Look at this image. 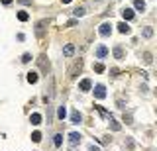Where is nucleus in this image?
Wrapping results in <instances>:
<instances>
[{
	"label": "nucleus",
	"mask_w": 157,
	"mask_h": 151,
	"mask_svg": "<svg viewBox=\"0 0 157 151\" xmlns=\"http://www.w3.org/2000/svg\"><path fill=\"white\" fill-rule=\"evenodd\" d=\"M81 137L83 136L79 132H71V133H69V147H71V149H75V147L81 143Z\"/></svg>",
	"instance_id": "f257e3e1"
},
{
	"label": "nucleus",
	"mask_w": 157,
	"mask_h": 151,
	"mask_svg": "<svg viewBox=\"0 0 157 151\" xmlns=\"http://www.w3.org/2000/svg\"><path fill=\"white\" fill-rule=\"evenodd\" d=\"M45 26H47V20H39L38 24H35V35H38V38H43V33H45Z\"/></svg>",
	"instance_id": "f03ea898"
},
{
	"label": "nucleus",
	"mask_w": 157,
	"mask_h": 151,
	"mask_svg": "<svg viewBox=\"0 0 157 151\" xmlns=\"http://www.w3.org/2000/svg\"><path fill=\"white\" fill-rule=\"evenodd\" d=\"M98 33H100V35H102V38H108L110 33H112V24H108V22H104V24L100 26Z\"/></svg>",
	"instance_id": "7ed1b4c3"
},
{
	"label": "nucleus",
	"mask_w": 157,
	"mask_h": 151,
	"mask_svg": "<svg viewBox=\"0 0 157 151\" xmlns=\"http://www.w3.org/2000/svg\"><path fill=\"white\" fill-rule=\"evenodd\" d=\"M91 88H92V80H91V79L81 80V85H79V90H81V92H88Z\"/></svg>",
	"instance_id": "20e7f679"
},
{
	"label": "nucleus",
	"mask_w": 157,
	"mask_h": 151,
	"mask_svg": "<svg viewBox=\"0 0 157 151\" xmlns=\"http://www.w3.org/2000/svg\"><path fill=\"white\" fill-rule=\"evenodd\" d=\"M94 96H96V98H100V100L106 96V88H104V85H96V86H94Z\"/></svg>",
	"instance_id": "39448f33"
},
{
	"label": "nucleus",
	"mask_w": 157,
	"mask_h": 151,
	"mask_svg": "<svg viewBox=\"0 0 157 151\" xmlns=\"http://www.w3.org/2000/svg\"><path fill=\"white\" fill-rule=\"evenodd\" d=\"M106 55H108V49H106V45H98V47H96V59H104Z\"/></svg>",
	"instance_id": "423d86ee"
},
{
	"label": "nucleus",
	"mask_w": 157,
	"mask_h": 151,
	"mask_svg": "<svg viewBox=\"0 0 157 151\" xmlns=\"http://www.w3.org/2000/svg\"><path fill=\"white\" fill-rule=\"evenodd\" d=\"M38 63H39V67H41V71L45 73V75H47V73H49V63L45 61V55H41V57H39V59H38Z\"/></svg>",
	"instance_id": "0eeeda50"
},
{
	"label": "nucleus",
	"mask_w": 157,
	"mask_h": 151,
	"mask_svg": "<svg viewBox=\"0 0 157 151\" xmlns=\"http://www.w3.org/2000/svg\"><path fill=\"white\" fill-rule=\"evenodd\" d=\"M73 53H75V45H73V43H67L65 47H63V55L65 57H73Z\"/></svg>",
	"instance_id": "6e6552de"
},
{
	"label": "nucleus",
	"mask_w": 157,
	"mask_h": 151,
	"mask_svg": "<svg viewBox=\"0 0 157 151\" xmlns=\"http://www.w3.org/2000/svg\"><path fill=\"white\" fill-rule=\"evenodd\" d=\"M81 120H83L81 112H79V110H73L71 112V124H81Z\"/></svg>",
	"instance_id": "1a4fd4ad"
},
{
	"label": "nucleus",
	"mask_w": 157,
	"mask_h": 151,
	"mask_svg": "<svg viewBox=\"0 0 157 151\" xmlns=\"http://www.w3.org/2000/svg\"><path fill=\"white\" fill-rule=\"evenodd\" d=\"M118 32L120 33H130V32H132V28H130L126 22H120V24H118Z\"/></svg>",
	"instance_id": "9d476101"
},
{
	"label": "nucleus",
	"mask_w": 157,
	"mask_h": 151,
	"mask_svg": "<svg viewBox=\"0 0 157 151\" xmlns=\"http://www.w3.org/2000/svg\"><path fill=\"white\" fill-rule=\"evenodd\" d=\"M85 14H86V8H85V6H79V8L73 10V16H77V18H83Z\"/></svg>",
	"instance_id": "9b49d317"
},
{
	"label": "nucleus",
	"mask_w": 157,
	"mask_h": 151,
	"mask_svg": "<svg viewBox=\"0 0 157 151\" xmlns=\"http://www.w3.org/2000/svg\"><path fill=\"white\" fill-rule=\"evenodd\" d=\"M29 122H32L33 126H39V124H41V114H32V116H29Z\"/></svg>",
	"instance_id": "f8f14e48"
},
{
	"label": "nucleus",
	"mask_w": 157,
	"mask_h": 151,
	"mask_svg": "<svg viewBox=\"0 0 157 151\" xmlns=\"http://www.w3.org/2000/svg\"><path fill=\"white\" fill-rule=\"evenodd\" d=\"M122 18H124V20H132L133 18V10L132 8H124V10H122Z\"/></svg>",
	"instance_id": "ddd939ff"
},
{
	"label": "nucleus",
	"mask_w": 157,
	"mask_h": 151,
	"mask_svg": "<svg viewBox=\"0 0 157 151\" xmlns=\"http://www.w3.org/2000/svg\"><path fill=\"white\" fill-rule=\"evenodd\" d=\"M96 110H98V112H100V116H102V118H106L108 122L112 120V114H108V112H106L104 108H102V106H96Z\"/></svg>",
	"instance_id": "4468645a"
},
{
	"label": "nucleus",
	"mask_w": 157,
	"mask_h": 151,
	"mask_svg": "<svg viewBox=\"0 0 157 151\" xmlns=\"http://www.w3.org/2000/svg\"><path fill=\"white\" fill-rule=\"evenodd\" d=\"M133 6H136V10H139V12L145 10V2H143V0H133Z\"/></svg>",
	"instance_id": "2eb2a0df"
},
{
	"label": "nucleus",
	"mask_w": 157,
	"mask_h": 151,
	"mask_svg": "<svg viewBox=\"0 0 157 151\" xmlns=\"http://www.w3.org/2000/svg\"><path fill=\"white\" fill-rule=\"evenodd\" d=\"M28 82L29 85H35V82H38V73H28Z\"/></svg>",
	"instance_id": "dca6fc26"
},
{
	"label": "nucleus",
	"mask_w": 157,
	"mask_h": 151,
	"mask_svg": "<svg viewBox=\"0 0 157 151\" xmlns=\"http://www.w3.org/2000/svg\"><path fill=\"white\" fill-rule=\"evenodd\" d=\"M81 67H83V61H79V63H77V65L71 69V79H75V77H77V71H81Z\"/></svg>",
	"instance_id": "f3484780"
},
{
	"label": "nucleus",
	"mask_w": 157,
	"mask_h": 151,
	"mask_svg": "<svg viewBox=\"0 0 157 151\" xmlns=\"http://www.w3.org/2000/svg\"><path fill=\"white\" fill-rule=\"evenodd\" d=\"M114 57H116V59H124V49L120 47V45L114 47Z\"/></svg>",
	"instance_id": "a211bd4d"
},
{
	"label": "nucleus",
	"mask_w": 157,
	"mask_h": 151,
	"mask_svg": "<svg viewBox=\"0 0 157 151\" xmlns=\"http://www.w3.org/2000/svg\"><path fill=\"white\" fill-rule=\"evenodd\" d=\"M65 116H67L65 106H59V110H57V118H59V120H65Z\"/></svg>",
	"instance_id": "6ab92c4d"
},
{
	"label": "nucleus",
	"mask_w": 157,
	"mask_h": 151,
	"mask_svg": "<svg viewBox=\"0 0 157 151\" xmlns=\"http://www.w3.org/2000/svg\"><path fill=\"white\" fill-rule=\"evenodd\" d=\"M151 35H153V28H149V26H147V28H143V38L149 39Z\"/></svg>",
	"instance_id": "aec40b11"
},
{
	"label": "nucleus",
	"mask_w": 157,
	"mask_h": 151,
	"mask_svg": "<svg viewBox=\"0 0 157 151\" xmlns=\"http://www.w3.org/2000/svg\"><path fill=\"white\" fill-rule=\"evenodd\" d=\"M28 18H29L28 12H24V10H22V12H18V20H20V22H28Z\"/></svg>",
	"instance_id": "412c9836"
},
{
	"label": "nucleus",
	"mask_w": 157,
	"mask_h": 151,
	"mask_svg": "<svg viewBox=\"0 0 157 151\" xmlns=\"http://www.w3.org/2000/svg\"><path fill=\"white\" fill-rule=\"evenodd\" d=\"M53 143H55V147H59L63 143V136L61 133H57V136H55V139H53Z\"/></svg>",
	"instance_id": "4be33fe9"
},
{
	"label": "nucleus",
	"mask_w": 157,
	"mask_h": 151,
	"mask_svg": "<svg viewBox=\"0 0 157 151\" xmlns=\"http://www.w3.org/2000/svg\"><path fill=\"white\" fill-rule=\"evenodd\" d=\"M110 127H112V130H114V132H118V130H120V124L116 122L114 118H112V120H110Z\"/></svg>",
	"instance_id": "5701e85b"
},
{
	"label": "nucleus",
	"mask_w": 157,
	"mask_h": 151,
	"mask_svg": "<svg viewBox=\"0 0 157 151\" xmlns=\"http://www.w3.org/2000/svg\"><path fill=\"white\" fill-rule=\"evenodd\" d=\"M32 139H33L35 143H38V141H41V133H39V132H33V133H32Z\"/></svg>",
	"instance_id": "b1692460"
},
{
	"label": "nucleus",
	"mask_w": 157,
	"mask_h": 151,
	"mask_svg": "<svg viewBox=\"0 0 157 151\" xmlns=\"http://www.w3.org/2000/svg\"><path fill=\"white\" fill-rule=\"evenodd\" d=\"M94 71L96 73H104V65H102V63H96V65H94Z\"/></svg>",
	"instance_id": "393cba45"
},
{
	"label": "nucleus",
	"mask_w": 157,
	"mask_h": 151,
	"mask_svg": "<svg viewBox=\"0 0 157 151\" xmlns=\"http://www.w3.org/2000/svg\"><path fill=\"white\" fill-rule=\"evenodd\" d=\"M32 61V55H29V53H24V55H22V63H29Z\"/></svg>",
	"instance_id": "a878e982"
},
{
	"label": "nucleus",
	"mask_w": 157,
	"mask_h": 151,
	"mask_svg": "<svg viewBox=\"0 0 157 151\" xmlns=\"http://www.w3.org/2000/svg\"><path fill=\"white\" fill-rule=\"evenodd\" d=\"M143 61H145V63L149 65V63L153 61V59H151V53H143Z\"/></svg>",
	"instance_id": "bb28decb"
},
{
	"label": "nucleus",
	"mask_w": 157,
	"mask_h": 151,
	"mask_svg": "<svg viewBox=\"0 0 157 151\" xmlns=\"http://www.w3.org/2000/svg\"><path fill=\"white\" fill-rule=\"evenodd\" d=\"M124 122H126V124H132V114H128V116L124 114Z\"/></svg>",
	"instance_id": "cd10ccee"
},
{
	"label": "nucleus",
	"mask_w": 157,
	"mask_h": 151,
	"mask_svg": "<svg viewBox=\"0 0 157 151\" xmlns=\"http://www.w3.org/2000/svg\"><path fill=\"white\" fill-rule=\"evenodd\" d=\"M18 2H20V4H26V6L32 4V0H18Z\"/></svg>",
	"instance_id": "c85d7f7f"
},
{
	"label": "nucleus",
	"mask_w": 157,
	"mask_h": 151,
	"mask_svg": "<svg viewBox=\"0 0 157 151\" xmlns=\"http://www.w3.org/2000/svg\"><path fill=\"white\" fill-rule=\"evenodd\" d=\"M88 151H100V149H98V147H94V145H91V147H88Z\"/></svg>",
	"instance_id": "c756f323"
},
{
	"label": "nucleus",
	"mask_w": 157,
	"mask_h": 151,
	"mask_svg": "<svg viewBox=\"0 0 157 151\" xmlns=\"http://www.w3.org/2000/svg\"><path fill=\"white\" fill-rule=\"evenodd\" d=\"M2 4H6V6H8V4H12V0H2Z\"/></svg>",
	"instance_id": "7c9ffc66"
},
{
	"label": "nucleus",
	"mask_w": 157,
	"mask_h": 151,
	"mask_svg": "<svg viewBox=\"0 0 157 151\" xmlns=\"http://www.w3.org/2000/svg\"><path fill=\"white\" fill-rule=\"evenodd\" d=\"M63 2H65V4H69V2H71V0H63Z\"/></svg>",
	"instance_id": "2f4dec72"
}]
</instances>
